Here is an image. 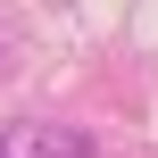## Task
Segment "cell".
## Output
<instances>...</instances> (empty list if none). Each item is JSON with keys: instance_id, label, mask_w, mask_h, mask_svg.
Masks as SVG:
<instances>
[{"instance_id": "obj_1", "label": "cell", "mask_w": 158, "mask_h": 158, "mask_svg": "<svg viewBox=\"0 0 158 158\" xmlns=\"http://www.w3.org/2000/svg\"><path fill=\"white\" fill-rule=\"evenodd\" d=\"M0 158H92V142L75 125H8L0 133Z\"/></svg>"}]
</instances>
